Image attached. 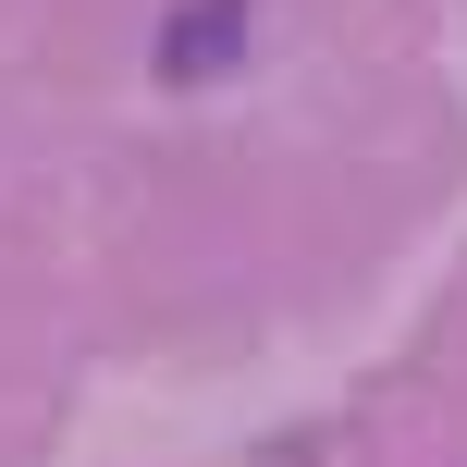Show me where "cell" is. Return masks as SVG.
I'll use <instances>...</instances> for the list:
<instances>
[{
  "mask_svg": "<svg viewBox=\"0 0 467 467\" xmlns=\"http://www.w3.org/2000/svg\"><path fill=\"white\" fill-rule=\"evenodd\" d=\"M234 37H246V0H197V13L161 25V74H172V87H197V74L234 62Z\"/></svg>",
  "mask_w": 467,
  "mask_h": 467,
  "instance_id": "1",
  "label": "cell"
}]
</instances>
